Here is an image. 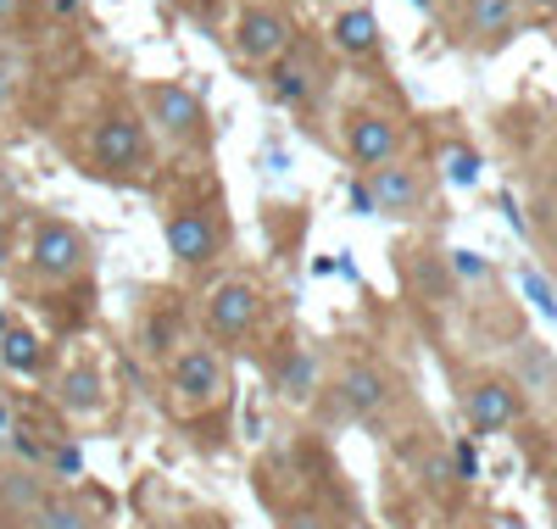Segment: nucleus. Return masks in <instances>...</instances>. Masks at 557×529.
Instances as JSON below:
<instances>
[{
  "instance_id": "11",
  "label": "nucleus",
  "mask_w": 557,
  "mask_h": 529,
  "mask_svg": "<svg viewBox=\"0 0 557 529\" xmlns=\"http://www.w3.org/2000/svg\"><path fill=\"white\" fill-rule=\"evenodd\" d=\"M462 407H469L474 435H502V429H513V423H519L524 396H519V384H513V379H480V384H469Z\"/></svg>"
},
{
  "instance_id": "8",
  "label": "nucleus",
  "mask_w": 557,
  "mask_h": 529,
  "mask_svg": "<svg viewBox=\"0 0 557 529\" xmlns=\"http://www.w3.org/2000/svg\"><path fill=\"white\" fill-rule=\"evenodd\" d=\"M341 151L357 162V168H385V162H396L401 157V123L391 118V112H374V107H357V112H346V123H341Z\"/></svg>"
},
{
  "instance_id": "24",
  "label": "nucleus",
  "mask_w": 557,
  "mask_h": 529,
  "mask_svg": "<svg viewBox=\"0 0 557 529\" xmlns=\"http://www.w3.org/2000/svg\"><path fill=\"white\" fill-rule=\"evenodd\" d=\"M12 78H17L12 62H0V112H7V101H12Z\"/></svg>"
},
{
  "instance_id": "16",
  "label": "nucleus",
  "mask_w": 557,
  "mask_h": 529,
  "mask_svg": "<svg viewBox=\"0 0 557 529\" xmlns=\"http://www.w3.org/2000/svg\"><path fill=\"white\" fill-rule=\"evenodd\" d=\"M462 34L474 45H502L507 34H519V0H469L462 7Z\"/></svg>"
},
{
  "instance_id": "20",
  "label": "nucleus",
  "mask_w": 557,
  "mask_h": 529,
  "mask_svg": "<svg viewBox=\"0 0 557 529\" xmlns=\"http://www.w3.org/2000/svg\"><path fill=\"white\" fill-rule=\"evenodd\" d=\"M418 284H424L430 302H451V273L435 251H418Z\"/></svg>"
},
{
  "instance_id": "10",
  "label": "nucleus",
  "mask_w": 557,
  "mask_h": 529,
  "mask_svg": "<svg viewBox=\"0 0 557 529\" xmlns=\"http://www.w3.org/2000/svg\"><path fill=\"white\" fill-rule=\"evenodd\" d=\"M335 407L346 413V418H380L385 407H391V379H385V368H374V362H346L341 373H335Z\"/></svg>"
},
{
  "instance_id": "5",
  "label": "nucleus",
  "mask_w": 557,
  "mask_h": 529,
  "mask_svg": "<svg viewBox=\"0 0 557 529\" xmlns=\"http://www.w3.org/2000/svg\"><path fill=\"white\" fill-rule=\"evenodd\" d=\"M228 45H235L240 62L273 67L278 57L296 51V23L278 0H246V7L235 12V28H228Z\"/></svg>"
},
{
  "instance_id": "22",
  "label": "nucleus",
  "mask_w": 557,
  "mask_h": 529,
  "mask_svg": "<svg viewBox=\"0 0 557 529\" xmlns=\"http://www.w3.org/2000/svg\"><path fill=\"white\" fill-rule=\"evenodd\" d=\"M446 179H451V184H474V179H480V157L462 151V146L446 151Z\"/></svg>"
},
{
  "instance_id": "29",
  "label": "nucleus",
  "mask_w": 557,
  "mask_h": 529,
  "mask_svg": "<svg viewBox=\"0 0 557 529\" xmlns=\"http://www.w3.org/2000/svg\"><path fill=\"white\" fill-rule=\"evenodd\" d=\"M78 7V0H57V12H73Z\"/></svg>"
},
{
  "instance_id": "12",
  "label": "nucleus",
  "mask_w": 557,
  "mask_h": 529,
  "mask_svg": "<svg viewBox=\"0 0 557 529\" xmlns=\"http://www.w3.org/2000/svg\"><path fill=\"white\" fill-rule=\"evenodd\" d=\"M57 407L67 418H101L107 413V373H101V362H89V357L67 362L62 379H57Z\"/></svg>"
},
{
  "instance_id": "18",
  "label": "nucleus",
  "mask_w": 557,
  "mask_h": 529,
  "mask_svg": "<svg viewBox=\"0 0 557 529\" xmlns=\"http://www.w3.org/2000/svg\"><path fill=\"white\" fill-rule=\"evenodd\" d=\"M0 362H7V373L34 379L45 368V341H39L28 323H7V329H0Z\"/></svg>"
},
{
  "instance_id": "1",
  "label": "nucleus",
  "mask_w": 557,
  "mask_h": 529,
  "mask_svg": "<svg viewBox=\"0 0 557 529\" xmlns=\"http://www.w3.org/2000/svg\"><path fill=\"white\" fill-rule=\"evenodd\" d=\"M89 179H107V184H146L151 168H157V139L139 118V107H123L112 101L96 128H89V157H84Z\"/></svg>"
},
{
  "instance_id": "23",
  "label": "nucleus",
  "mask_w": 557,
  "mask_h": 529,
  "mask_svg": "<svg viewBox=\"0 0 557 529\" xmlns=\"http://www.w3.org/2000/svg\"><path fill=\"white\" fill-rule=\"evenodd\" d=\"M524 284H530V296L541 302V312H546V318H557V302H552V291H546V284H541L535 273H524Z\"/></svg>"
},
{
  "instance_id": "6",
  "label": "nucleus",
  "mask_w": 557,
  "mask_h": 529,
  "mask_svg": "<svg viewBox=\"0 0 557 529\" xmlns=\"http://www.w3.org/2000/svg\"><path fill=\"white\" fill-rule=\"evenodd\" d=\"M28 268L39 284H73L89 273V239L67 218H39L28 239Z\"/></svg>"
},
{
  "instance_id": "31",
  "label": "nucleus",
  "mask_w": 557,
  "mask_h": 529,
  "mask_svg": "<svg viewBox=\"0 0 557 529\" xmlns=\"http://www.w3.org/2000/svg\"><path fill=\"white\" fill-rule=\"evenodd\" d=\"M552 529H557V496H552Z\"/></svg>"
},
{
  "instance_id": "15",
  "label": "nucleus",
  "mask_w": 557,
  "mask_h": 529,
  "mask_svg": "<svg viewBox=\"0 0 557 529\" xmlns=\"http://www.w3.org/2000/svg\"><path fill=\"white\" fill-rule=\"evenodd\" d=\"M28 529H107V518L73 491H45V502L23 518Z\"/></svg>"
},
{
  "instance_id": "14",
  "label": "nucleus",
  "mask_w": 557,
  "mask_h": 529,
  "mask_svg": "<svg viewBox=\"0 0 557 529\" xmlns=\"http://www.w3.org/2000/svg\"><path fill=\"white\" fill-rule=\"evenodd\" d=\"M268 379H273V391L285 396V402L307 407L318 396V352L312 346H285V352H278V362L268 368Z\"/></svg>"
},
{
  "instance_id": "27",
  "label": "nucleus",
  "mask_w": 557,
  "mask_h": 529,
  "mask_svg": "<svg viewBox=\"0 0 557 529\" xmlns=\"http://www.w3.org/2000/svg\"><path fill=\"white\" fill-rule=\"evenodd\" d=\"M151 529H207V524H196V518H157Z\"/></svg>"
},
{
  "instance_id": "28",
  "label": "nucleus",
  "mask_w": 557,
  "mask_h": 529,
  "mask_svg": "<svg viewBox=\"0 0 557 529\" xmlns=\"http://www.w3.org/2000/svg\"><path fill=\"white\" fill-rule=\"evenodd\" d=\"M7 257H12V234H7V223H0V268H7Z\"/></svg>"
},
{
  "instance_id": "21",
  "label": "nucleus",
  "mask_w": 557,
  "mask_h": 529,
  "mask_svg": "<svg viewBox=\"0 0 557 529\" xmlns=\"http://www.w3.org/2000/svg\"><path fill=\"white\" fill-rule=\"evenodd\" d=\"M519 368H524V384H519V391H541V384H552V357H546L535 341L519 352Z\"/></svg>"
},
{
  "instance_id": "3",
  "label": "nucleus",
  "mask_w": 557,
  "mask_h": 529,
  "mask_svg": "<svg viewBox=\"0 0 557 529\" xmlns=\"http://www.w3.org/2000/svg\"><path fill=\"white\" fill-rule=\"evenodd\" d=\"M139 118H146L151 139H168V146H178V151H207V139H212L201 95L190 84H178V78L139 84Z\"/></svg>"
},
{
  "instance_id": "30",
  "label": "nucleus",
  "mask_w": 557,
  "mask_h": 529,
  "mask_svg": "<svg viewBox=\"0 0 557 529\" xmlns=\"http://www.w3.org/2000/svg\"><path fill=\"white\" fill-rule=\"evenodd\" d=\"M530 7H557V0H530Z\"/></svg>"
},
{
  "instance_id": "26",
  "label": "nucleus",
  "mask_w": 557,
  "mask_h": 529,
  "mask_svg": "<svg viewBox=\"0 0 557 529\" xmlns=\"http://www.w3.org/2000/svg\"><path fill=\"white\" fill-rule=\"evenodd\" d=\"M351 207H357V212H374V196H368V184H351Z\"/></svg>"
},
{
  "instance_id": "25",
  "label": "nucleus",
  "mask_w": 557,
  "mask_h": 529,
  "mask_svg": "<svg viewBox=\"0 0 557 529\" xmlns=\"http://www.w3.org/2000/svg\"><path fill=\"white\" fill-rule=\"evenodd\" d=\"M23 7H28V0H0V28L17 23V17H23Z\"/></svg>"
},
{
  "instance_id": "4",
  "label": "nucleus",
  "mask_w": 557,
  "mask_h": 529,
  "mask_svg": "<svg viewBox=\"0 0 557 529\" xmlns=\"http://www.w3.org/2000/svg\"><path fill=\"white\" fill-rule=\"evenodd\" d=\"M262 318V291H257V279L246 273H223L212 279V291L201 296V334H207V346H246L251 341V329Z\"/></svg>"
},
{
  "instance_id": "32",
  "label": "nucleus",
  "mask_w": 557,
  "mask_h": 529,
  "mask_svg": "<svg viewBox=\"0 0 557 529\" xmlns=\"http://www.w3.org/2000/svg\"><path fill=\"white\" fill-rule=\"evenodd\" d=\"M178 7H201V0H178Z\"/></svg>"
},
{
  "instance_id": "19",
  "label": "nucleus",
  "mask_w": 557,
  "mask_h": 529,
  "mask_svg": "<svg viewBox=\"0 0 557 529\" xmlns=\"http://www.w3.org/2000/svg\"><path fill=\"white\" fill-rule=\"evenodd\" d=\"M273 529H346L330 507H323L318 496H301V502H273Z\"/></svg>"
},
{
  "instance_id": "13",
  "label": "nucleus",
  "mask_w": 557,
  "mask_h": 529,
  "mask_svg": "<svg viewBox=\"0 0 557 529\" xmlns=\"http://www.w3.org/2000/svg\"><path fill=\"white\" fill-rule=\"evenodd\" d=\"M318 95H323V73H318L301 51L278 57V62L268 67V101H273V107H312Z\"/></svg>"
},
{
  "instance_id": "2",
  "label": "nucleus",
  "mask_w": 557,
  "mask_h": 529,
  "mask_svg": "<svg viewBox=\"0 0 557 529\" xmlns=\"http://www.w3.org/2000/svg\"><path fill=\"white\" fill-rule=\"evenodd\" d=\"M228 362L218 346L207 341H184L173 357H168V407L173 418H207L212 407L228 402Z\"/></svg>"
},
{
  "instance_id": "17",
  "label": "nucleus",
  "mask_w": 557,
  "mask_h": 529,
  "mask_svg": "<svg viewBox=\"0 0 557 529\" xmlns=\"http://www.w3.org/2000/svg\"><path fill=\"white\" fill-rule=\"evenodd\" d=\"M330 39H335V51H346V57H374L380 51V17L368 7H346L330 23Z\"/></svg>"
},
{
  "instance_id": "7",
  "label": "nucleus",
  "mask_w": 557,
  "mask_h": 529,
  "mask_svg": "<svg viewBox=\"0 0 557 529\" xmlns=\"http://www.w3.org/2000/svg\"><path fill=\"white\" fill-rule=\"evenodd\" d=\"M162 239L178 268H212L228 251V223L218 218V207H178L162 223Z\"/></svg>"
},
{
  "instance_id": "9",
  "label": "nucleus",
  "mask_w": 557,
  "mask_h": 529,
  "mask_svg": "<svg viewBox=\"0 0 557 529\" xmlns=\"http://www.w3.org/2000/svg\"><path fill=\"white\" fill-rule=\"evenodd\" d=\"M368 196H374V212H385V218H418L430 207V184L412 162L396 157V162L368 173Z\"/></svg>"
}]
</instances>
